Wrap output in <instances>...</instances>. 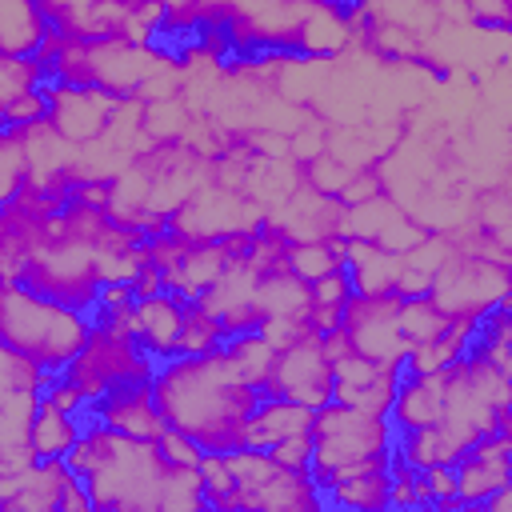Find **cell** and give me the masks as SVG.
I'll list each match as a JSON object with an SVG mask.
<instances>
[{"instance_id":"obj_1","label":"cell","mask_w":512,"mask_h":512,"mask_svg":"<svg viewBox=\"0 0 512 512\" xmlns=\"http://www.w3.org/2000/svg\"><path fill=\"white\" fill-rule=\"evenodd\" d=\"M64 464L80 476L92 508L100 512H196L204 504L200 464H168L156 440L124 436L88 420L68 448Z\"/></svg>"},{"instance_id":"obj_2","label":"cell","mask_w":512,"mask_h":512,"mask_svg":"<svg viewBox=\"0 0 512 512\" xmlns=\"http://www.w3.org/2000/svg\"><path fill=\"white\" fill-rule=\"evenodd\" d=\"M152 396L164 424L200 452H236L264 392L220 340L208 352L164 360L152 376Z\"/></svg>"},{"instance_id":"obj_3","label":"cell","mask_w":512,"mask_h":512,"mask_svg":"<svg viewBox=\"0 0 512 512\" xmlns=\"http://www.w3.org/2000/svg\"><path fill=\"white\" fill-rule=\"evenodd\" d=\"M312 456H308V476L316 480V488H332L340 480L352 476H368V472H388L392 460V444H396V428L388 416L352 408V404H320L312 412Z\"/></svg>"},{"instance_id":"obj_4","label":"cell","mask_w":512,"mask_h":512,"mask_svg":"<svg viewBox=\"0 0 512 512\" xmlns=\"http://www.w3.org/2000/svg\"><path fill=\"white\" fill-rule=\"evenodd\" d=\"M88 312L48 300L16 280H0V344L36 360L44 372H64L88 340Z\"/></svg>"},{"instance_id":"obj_5","label":"cell","mask_w":512,"mask_h":512,"mask_svg":"<svg viewBox=\"0 0 512 512\" xmlns=\"http://www.w3.org/2000/svg\"><path fill=\"white\" fill-rule=\"evenodd\" d=\"M232 492L224 500L228 508H252V512H316L324 508V492L308 476V468H288L264 448H236L224 452Z\"/></svg>"},{"instance_id":"obj_6","label":"cell","mask_w":512,"mask_h":512,"mask_svg":"<svg viewBox=\"0 0 512 512\" xmlns=\"http://www.w3.org/2000/svg\"><path fill=\"white\" fill-rule=\"evenodd\" d=\"M64 376L84 392V400H100L112 388L124 384H152L156 376V360L132 340V332L116 320H96L88 328L84 348L68 360Z\"/></svg>"},{"instance_id":"obj_7","label":"cell","mask_w":512,"mask_h":512,"mask_svg":"<svg viewBox=\"0 0 512 512\" xmlns=\"http://www.w3.org/2000/svg\"><path fill=\"white\" fill-rule=\"evenodd\" d=\"M424 296L448 320L452 316H484L488 308L508 300V260H496V256L476 252V248H460L452 240V252L432 272Z\"/></svg>"},{"instance_id":"obj_8","label":"cell","mask_w":512,"mask_h":512,"mask_svg":"<svg viewBox=\"0 0 512 512\" xmlns=\"http://www.w3.org/2000/svg\"><path fill=\"white\" fill-rule=\"evenodd\" d=\"M56 372H44L36 360L0 344V460L28 464L32 448V416L40 408V392Z\"/></svg>"},{"instance_id":"obj_9","label":"cell","mask_w":512,"mask_h":512,"mask_svg":"<svg viewBox=\"0 0 512 512\" xmlns=\"http://www.w3.org/2000/svg\"><path fill=\"white\" fill-rule=\"evenodd\" d=\"M264 224V208L240 192L228 188L220 180L200 184L172 216H168V232L188 236V240H224L236 232H256Z\"/></svg>"},{"instance_id":"obj_10","label":"cell","mask_w":512,"mask_h":512,"mask_svg":"<svg viewBox=\"0 0 512 512\" xmlns=\"http://www.w3.org/2000/svg\"><path fill=\"white\" fill-rule=\"evenodd\" d=\"M404 292H352L340 312V336L352 352L384 364H404L408 336H404Z\"/></svg>"},{"instance_id":"obj_11","label":"cell","mask_w":512,"mask_h":512,"mask_svg":"<svg viewBox=\"0 0 512 512\" xmlns=\"http://www.w3.org/2000/svg\"><path fill=\"white\" fill-rule=\"evenodd\" d=\"M264 396H284L304 408H320L332 400V356L320 332H304L272 352L268 376L260 384Z\"/></svg>"},{"instance_id":"obj_12","label":"cell","mask_w":512,"mask_h":512,"mask_svg":"<svg viewBox=\"0 0 512 512\" xmlns=\"http://www.w3.org/2000/svg\"><path fill=\"white\" fill-rule=\"evenodd\" d=\"M44 92V120L68 140V144H92L108 132L120 96H108L100 88H76V84H40Z\"/></svg>"},{"instance_id":"obj_13","label":"cell","mask_w":512,"mask_h":512,"mask_svg":"<svg viewBox=\"0 0 512 512\" xmlns=\"http://www.w3.org/2000/svg\"><path fill=\"white\" fill-rule=\"evenodd\" d=\"M92 500L64 460H28L0 512H88Z\"/></svg>"},{"instance_id":"obj_14","label":"cell","mask_w":512,"mask_h":512,"mask_svg":"<svg viewBox=\"0 0 512 512\" xmlns=\"http://www.w3.org/2000/svg\"><path fill=\"white\" fill-rule=\"evenodd\" d=\"M184 308L188 300L160 288L152 296H140L116 312H100L96 320H116L132 332V340L152 356V360H172L176 344H180V328H184Z\"/></svg>"},{"instance_id":"obj_15","label":"cell","mask_w":512,"mask_h":512,"mask_svg":"<svg viewBox=\"0 0 512 512\" xmlns=\"http://www.w3.org/2000/svg\"><path fill=\"white\" fill-rule=\"evenodd\" d=\"M396 384H400V364L368 360L352 348L332 356V400L336 404H352V408L388 416V408L396 400Z\"/></svg>"},{"instance_id":"obj_16","label":"cell","mask_w":512,"mask_h":512,"mask_svg":"<svg viewBox=\"0 0 512 512\" xmlns=\"http://www.w3.org/2000/svg\"><path fill=\"white\" fill-rule=\"evenodd\" d=\"M452 476H456V500H460V508H476L484 496H492L496 488L512 484V436H508V428L472 440L456 456Z\"/></svg>"},{"instance_id":"obj_17","label":"cell","mask_w":512,"mask_h":512,"mask_svg":"<svg viewBox=\"0 0 512 512\" xmlns=\"http://www.w3.org/2000/svg\"><path fill=\"white\" fill-rule=\"evenodd\" d=\"M92 420L124 432V436H140V440H156L168 424L156 408V396H152V384H124V388H112L104 392L100 400L88 404Z\"/></svg>"},{"instance_id":"obj_18","label":"cell","mask_w":512,"mask_h":512,"mask_svg":"<svg viewBox=\"0 0 512 512\" xmlns=\"http://www.w3.org/2000/svg\"><path fill=\"white\" fill-rule=\"evenodd\" d=\"M44 64L36 56L0 52V128L32 124L44 116Z\"/></svg>"},{"instance_id":"obj_19","label":"cell","mask_w":512,"mask_h":512,"mask_svg":"<svg viewBox=\"0 0 512 512\" xmlns=\"http://www.w3.org/2000/svg\"><path fill=\"white\" fill-rule=\"evenodd\" d=\"M344 268L352 276V292L360 296L396 292L400 272H404V252H388L368 240H344Z\"/></svg>"},{"instance_id":"obj_20","label":"cell","mask_w":512,"mask_h":512,"mask_svg":"<svg viewBox=\"0 0 512 512\" xmlns=\"http://www.w3.org/2000/svg\"><path fill=\"white\" fill-rule=\"evenodd\" d=\"M312 412L316 408H304V404L284 400V396H260L256 412L248 416L244 444L248 448H272L288 436H304L312 428Z\"/></svg>"},{"instance_id":"obj_21","label":"cell","mask_w":512,"mask_h":512,"mask_svg":"<svg viewBox=\"0 0 512 512\" xmlns=\"http://www.w3.org/2000/svg\"><path fill=\"white\" fill-rule=\"evenodd\" d=\"M80 428H84L80 416H72V412H64V408L48 404V400L40 396V408H36V416H32V436H28L32 460H64L68 448L76 444Z\"/></svg>"},{"instance_id":"obj_22","label":"cell","mask_w":512,"mask_h":512,"mask_svg":"<svg viewBox=\"0 0 512 512\" xmlns=\"http://www.w3.org/2000/svg\"><path fill=\"white\" fill-rule=\"evenodd\" d=\"M48 24L36 0H0V52L8 56H36Z\"/></svg>"},{"instance_id":"obj_23","label":"cell","mask_w":512,"mask_h":512,"mask_svg":"<svg viewBox=\"0 0 512 512\" xmlns=\"http://www.w3.org/2000/svg\"><path fill=\"white\" fill-rule=\"evenodd\" d=\"M288 268L300 280H316L332 268H344V236H328V240H296L288 244Z\"/></svg>"},{"instance_id":"obj_24","label":"cell","mask_w":512,"mask_h":512,"mask_svg":"<svg viewBox=\"0 0 512 512\" xmlns=\"http://www.w3.org/2000/svg\"><path fill=\"white\" fill-rule=\"evenodd\" d=\"M28 184V144L24 124L0 128V208Z\"/></svg>"},{"instance_id":"obj_25","label":"cell","mask_w":512,"mask_h":512,"mask_svg":"<svg viewBox=\"0 0 512 512\" xmlns=\"http://www.w3.org/2000/svg\"><path fill=\"white\" fill-rule=\"evenodd\" d=\"M464 16H468V24L492 28V32H508V24H512L508 0H464Z\"/></svg>"},{"instance_id":"obj_26","label":"cell","mask_w":512,"mask_h":512,"mask_svg":"<svg viewBox=\"0 0 512 512\" xmlns=\"http://www.w3.org/2000/svg\"><path fill=\"white\" fill-rule=\"evenodd\" d=\"M156 448L164 452V460H168V464H188V468H196V464H200V456H204L188 436H180V432H172V428H164V432L156 436Z\"/></svg>"},{"instance_id":"obj_27","label":"cell","mask_w":512,"mask_h":512,"mask_svg":"<svg viewBox=\"0 0 512 512\" xmlns=\"http://www.w3.org/2000/svg\"><path fill=\"white\" fill-rule=\"evenodd\" d=\"M264 452H272L280 464H288V468H308V456H312V436L304 432V436H288V440H280V444H272V448H264Z\"/></svg>"},{"instance_id":"obj_28","label":"cell","mask_w":512,"mask_h":512,"mask_svg":"<svg viewBox=\"0 0 512 512\" xmlns=\"http://www.w3.org/2000/svg\"><path fill=\"white\" fill-rule=\"evenodd\" d=\"M476 508H480V512H512V484L496 488V492H492V496H484Z\"/></svg>"}]
</instances>
